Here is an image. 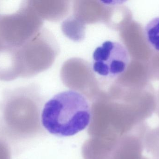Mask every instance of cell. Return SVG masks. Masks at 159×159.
Segmentation results:
<instances>
[{"label": "cell", "mask_w": 159, "mask_h": 159, "mask_svg": "<svg viewBox=\"0 0 159 159\" xmlns=\"http://www.w3.org/2000/svg\"><path fill=\"white\" fill-rule=\"evenodd\" d=\"M144 146L148 154L159 159V126L148 129L145 135Z\"/></svg>", "instance_id": "cell-7"}, {"label": "cell", "mask_w": 159, "mask_h": 159, "mask_svg": "<svg viewBox=\"0 0 159 159\" xmlns=\"http://www.w3.org/2000/svg\"><path fill=\"white\" fill-rule=\"evenodd\" d=\"M12 153L11 147L0 139V159H12Z\"/></svg>", "instance_id": "cell-8"}, {"label": "cell", "mask_w": 159, "mask_h": 159, "mask_svg": "<svg viewBox=\"0 0 159 159\" xmlns=\"http://www.w3.org/2000/svg\"><path fill=\"white\" fill-rule=\"evenodd\" d=\"M18 47H0V80L11 81L20 77Z\"/></svg>", "instance_id": "cell-5"}, {"label": "cell", "mask_w": 159, "mask_h": 159, "mask_svg": "<svg viewBox=\"0 0 159 159\" xmlns=\"http://www.w3.org/2000/svg\"><path fill=\"white\" fill-rule=\"evenodd\" d=\"M93 71L100 76L116 78L122 74L130 62L129 53L122 44L106 41L93 53Z\"/></svg>", "instance_id": "cell-4"}, {"label": "cell", "mask_w": 159, "mask_h": 159, "mask_svg": "<svg viewBox=\"0 0 159 159\" xmlns=\"http://www.w3.org/2000/svg\"><path fill=\"white\" fill-rule=\"evenodd\" d=\"M33 93L30 87H17L5 90L0 101V139L12 152H19L37 131V105Z\"/></svg>", "instance_id": "cell-1"}, {"label": "cell", "mask_w": 159, "mask_h": 159, "mask_svg": "<svg viewBox=\"0 0 159 159\" xmlns=\"http://www.w3.org/2000/svg\"><path fill=\"white\" fill-rule=\"evenodd\" d=\"M91 112L87 99L74 90L61 91L46 103L41 114L42 126L61 137L73 136L86 129Z\"/></svg>", "instance_id": "cell-2"}, {"label": "cell", "mask_w": 159, "mask_h": 159, "mask_svg": "<svg viewBox=\"0 0 159 159\" xmlns=\"http://www.w3.org/2000/svg\"><path fill=\"white\" fill-rule=\"evenodd\" d=\"M31 10L22 4L14 13L0 15V45L19 47L29 41L35 28Z\"/></svg>", "instance_id": "cell-3"}, {"label": "cell", "mask_w": 159, "mask_h": 159, "mask_svg": "<svg viewBox=\"0 0 159 159\" xmlns=\"http://www.w3.org/2000/svg\"><path fill=\"white\" fill-rule=\"evenodd\" d=\"M1 45H0V47H1Z\"/></svg>", "instance_id": "cell-9"}, {"label": "cell", "mask_w": 159, "mask_h": 159, "mask_svg": "<svg viewBox=\"0 0 159 159\" xmlns=\"http://www.w3.org/2000/svg\"><path fill=\"white\" fill-rule=\"evenodd\" d=\"M144 35L148 45L159 53V16L152 19L147 23Z\"/></svg>", "instance_id": "cell-6"}]
</instances>
